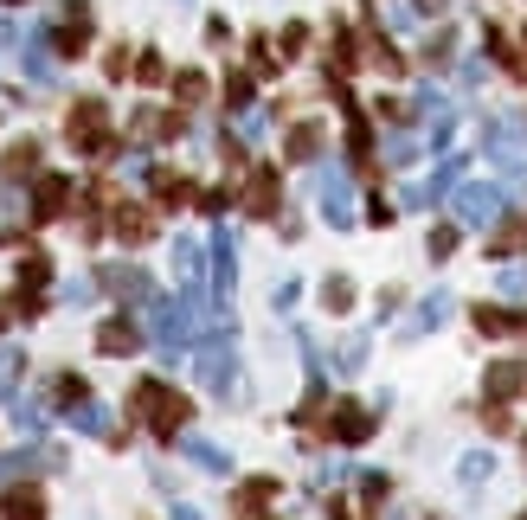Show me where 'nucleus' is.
<instances>
[{
  "instance_id": "obj_37",
  "label": "nucleus",
  "mask_w": 527,
  "mask_h": 520,
  "mask_svg": "<svg viewBox=\"0 0 527 520\" xmlns=\"http://www.w3.org/2000/svg\"><path fill=\"white\" fill-rule=\"evenodd\" d=\"M508 71H514V78H521V84H527V58H508Z\"/></svg>"
},
{
  "instance_id": "obj_31",
  "label": "nucleus",
  "mask_w": 527,
  "mask_h": 520,
  "mask_svg": "<svg viewBox=\"0 0 527 520\" xmlns=\"http://www.w3.org/2000/svg\"><path fill=\"white\" fill-rule=\"evenodd\" d=\"M335 366H341V373H360V366H366V341H347Z\"/></svg>"
},
{
  "instance_id": "obj_34",
  "label": "nucleus",
  "mask_w": 527,
  "mask_h": 520,
  "mask_svg": "<svg viewBox=\"0 0 527 520\" xmlns=\"http://www.w3.org/2000/svg\"><path fill=\"white\" fill-rule=\"evenodd\" d=\"M14 424H20V430H39V424H45V411H39V405H20V411H14Z\"/></svg>"
},
{
  "instance_id": "obj_6",
  "label": "nucleus",
  "mask_w": 527,
  "mask_h": 520,
  "mask_svg": "<svg viewBox=\"0 0 527 520\" xmlns=\"http://www.w3.org/2000/svg\"><path fill=\"white\" fill-rule=\"evenodd\" d=\"M232 257H239V251H232V232H219V238H212V289H219V309L232 303V276H239Z\"/></svg>"
},
{
  "instance_id": "obj_9",
  "label": "nucleus",
  "mask_w": 527,
  "mask_h": 520,
  "mask_svg": "<svg viewBox=\"0 0 527 520\" xmlns=\"http://www.w3.org/2000/svg\"><path fill=\"white\" fill-rule=\"evenodd\" d=\"M200 380H206L212 392H232V347H225V341H212V347L200 353Z\"/></svg>"
},
{
  "instance_id": "obj_16",
  "label": "nucleus",
  "mask_w": 527,
  "mask_h": 520,
  "mask_svg": "<svg viewBox=\"0 0 527 520\" xmlns=\"http://www.w3.org/2000/svg\"><path fill=\"white\" fill-rule=\"evenodd\" d=\"M52 52H58V45H52L45 33L26 45V78H33V84H52Z\"/></svg>"
},
{
  "instance_id": "obj_8",
  "label": "nucleus",
  "mask_w": 527,
  "mask_h": 520,
  "mask_svg": "<svg viewBox=\"0 0 527 520\" xmlns=\"http://www.w3.org/2000/svg\"><path fill=\"white\" fill-rule=\"evenodd\" d=\"M328 430H335V443H366L373 437V411L366 405H335V424Z\"/></svg>"
},
{
  "instance_id": "obj_36",
  "label": "nucleus",
  "mask_w": 527,
  "mask_h": 520,
  "mask_svg": "<svg viewBox=\"0 0 527 520\" xmlns=\"http://www.w3.org/2000/svg\"><path fill=\"white\" fill-rule=\"evenodd\" d=\"M489 476V457H464V482H483Z\"/></svg>"
},
{
  "instance_id": "obj_29",
  "label": "nucleus",
  "mask_w": 527,
  "mask_h": 520,
  "mask_svg": "<svg viewBox=\"0 0 527 520\" xmlns=\"http://www.w3.org/2000/svg\"><path fill=\"white\" fill-rule=\"evenodd\" d=\"M450 251H457V226H437V232H431V257L444 264Z\"/></svg>"
},
{
  "instance_id": "obj_24",
  "label": "nucleus",
  "mask_w": 527,
  "mask_h": 520,
  "mask_svg": "<svg viewBox=\"0 0 527 520\" xmlns=\"http://www.w3.org/2000/svg\"><path fill=\"white\" fill-rule=\"evenodd\" d=\"M225 110H251V78H245V71L225 78Z\"/></svg>"
},
{
  "instance_id": "obj_15",
  "label": "nucleus",
  "mask_w": 527,
  "mask_h": 520,
  "mask_svg": "<svg viewBox=\"0 0 527 520\" xmlns=\"http://www.w3.org/2000/svg\"><path fill=\"white\" fill-rule=\"evenodd\" d=\"M289 155H296V161H316V155H322V122H296V129H289Z\"/></svg>"
},
{
  "instance_id": "obj_18",
  "label": "nucleus",
  "mask_w": 527,
  "mask_h": 520,
  "mask_svg": "<svg viewBox=\"0 0 527 520\" xmlns=\"http://www.w3.org/2000/svg\"><path fill=\"white\" fill-rule=\"evenodd\" d=\"M103 283H110L116 295H129V303H148V276H142V270H103Z\"/></svg>"
},
{
  "instance_id": "obj_1",
  "label": "nucleus",
  "mask_w": 527,
  "mask_h": 520,
  "mask_svg": "<svg viewBox=\"0 0 527 520\" xmlns=\"http://www.w3.org/2000/svg\"><path fill=\"white\" fill-rule=\"evenodd\" d=\"M129 405H135V411H142L148 424H155V437H174V430H181V418L193 411V405H187V399H181V392H174L168 380H135Z\"/></svg>"
},
{
  "instance_id": "obj_13",
  "label": "nucleus",
  "mask_w": 527,
  "mask_h": 520,
  "mask_svg": "<svg viewBox=\"0 0 527 520\" xmlns=\"http://www.w3.org/2000/svg\"><path fill=\"white\" fill-rule=\"evenodd\" d=\"M0 520H45L39 488H7V501H0Z\"/></svg>"
},
{
  "instance_id": "obj_3",
  "label": "nucleus",
  "mask_w": 527,
  "mask_h": 520,
  "mask_svg": "<svg viewBox=\"0 0 527 520\" xmlns=\"http://www.w3.org/2000/svg\"><path fill=\"white\" fill-rule=\"evenodd\" d=\"M155 341L168 353H181L193 341V303H155Z\"/></svg>"
},
{
  "instance_id": "obj_17",
  "label": "nucleus",
  "mask_w": 527,
  "mask_h": 520,
  "mask_svg": "<svg viewBox=\"0 0 527 520\" xmlns=\"http://www.w3.org/2000/svg\"><path fill=\"white\" fill-rule=\"evenodd\" d=\"M514 251H527V218H508V226L489 238V257H514Z\"/></svg>"
},
{
  "instance_id": "obj_10",
  "label": "nucleus",
  "mask_w": 527,
  "mask_h": 520,
  "mask_svg": "<svg viewBox=\"0 0 527 520\" xmlns=\"http://www.w3.org/2000/svg\"><path fill=\"white\" fill-rule=\"evenodd\" d=\"M64 199H71V180H64V174H39V187H33V212H39V218H58Z\"/></svg>"
},
{
  "instance_id": "obj_4",
  "label": "nucleus",
  "mask_w": 527,
  "mask_h": 520,
  "mask_svg": "<svg viewBox=\"0 0 527 520\" xmlns=\"http://www.w3.org/2000/svg\"><path fill=\"white\" fill-rule=\"evenodd\" d=\"M521 386H527V366H521V360H489V373H483V392H489V405H508Z\"/></svg>"
},
{
  "instance_id": "obj_11",
  "label": "nucleus",
  "mask_w": 527,
  "mask_h": 520,
  "mask_svg": "<svg viewBox=\"0 0 527 520\" xmlns=\"http://www.w3.org/2000/svg\"><path fill=\"white\" fill-rule=\"evenodd\" d=\"M277 199H283V193H277V168H251V187H245V206H251L258 218H270V212H277Z\"/></svg>"
},
{
  "instance_id": "obj_25",
  "label": "nucleus",
  "mask_w": 527,
  "mask_h": 520,
  "mask_svg": "<svg viewBox=\"0 0 527 520\" xmlns=\"http://www.w3.org/2000/svg\"><path fill=\"white\" fill-rule=\"evenodd\" d=\"M200 264H206V257H200V245H187V238H181V245H174V270H181L187 283H200Z\"/></svg>"
},
{
  "instance_id": "obj_23",
  "label": "nucleus",
  "mask_w": 527,
  "mask_h": 520,
  "mask_svg": "<svg viewBox=\"0 0 527 520\" xmlns=\"http://www.w3.org/2000/svg\"><path fill=\"white\" fill-rule=\"evenodd\" d=\"M322 303H328L335 315H341V309H354V283H347V276H328V283H322Z\"/></svg>"
},
{
  "instance_id": "obj_21",
  "label": "nucleus",
  "mask_w": 527,
  "mask_h": 520,
  "mask_svg": "<svg viewBox=\"0 0 527 520\" xmlns=\"http://www.w3.org/2000/svg\"><path fill=\"white\" fill-rule=\"evenodd\" d=\"M476 328H483V334H514V328H521V315H508V309L483 303V309H476Z\"/></svg>"
},
{
  "instance_id": "obj_32",
  "label": "nucleus",
  "mask_w": 527,
  "mask_h": 520,
  "mask_svg": "<svg viewBox=\"0 0 527 520\" xmlns=\"http://www.w3.org/2000/svg\"><path fill=\"white\" fill-rule=\"evenodd\" d=\"M277 495V482H245L239 488V507H258V501H270Z\"/></svg>"
},
{
  "instance_id": "obj_26",
  "label": "nucleus",
  "mask_w": 527,
  "mask_h": 520,
  "mask_svg": "<svg viewBox=\"0 0 527 520\" xmlns=\"http://www.w3.org/2000/svg\"><path fill=\"white\" fill-rule=\"evenodd\" d=\"M71 424H78V430H110V418H103V405H97V399H84L78 411H71Z\"/></svg>"
},
{
  "instance_id": "obj_19",
  "label": "nucleus",
  "mask_w": 527,
  "mask_h": 520,
  "mask_svg": "<svg viewBox=\"0 0 527 520\" xmlns=\"http://www.w3.org/2000/svg\"><path fill=\"white\" fill-rule=\"evenodd\" d=\"M148 232H155V218H148V212H135V206L116 212V238H122V245H142Z\"/></svg>"
},
{
  "instance_id": "obj_35",
  "label": "nucleus",
  "mask_w": 527,
  "mask_h": 520,
  "mask_svg": "<svg viewBox=\"0 0 527 520\" xmlns=\"http://www.w3.org/2000/svg\"><path fill=\"white\" fill-rule=\"evenodd\" d=\"M483 424H489V430L502 437V430H508V405H489V411H483Z\"/></svg>"
},
{
  "instance_id": "obj_38",
  "label": "nucleus",
  "mask_w": 527,
  "mask_h": 520,
  "mask_svg": "<svg viewBox=\"0 0 527 520\" xmlns=\"http://www.w3.org/2000/svg\"><path fill=\"white\" fill-rule=\"evenodd\" d=\"M412 7H418V14H437V7H444V0H412Z\"/></svg>"
},
{
  "instance_id": "obj_12",
  "label": "nucleus",
  "mask_w": 527,
  "mask_h": 520,
  "mask_svg": "<svg viewBox=\"0 0 527 520\" xmlns=\"http://www.w3.org/2000/svg\"><path fill=\"white\" fill-rule=\"evenodd\" d=\"M322 212H328V226H347V180H341V168H322Z\"/></svg>"
},
{
  "instance_id": "obj_39",
  "label": "nucleus",
  "mask_w": 527,
  "mask_h": 520,
  "mask_svg": "<svg viewBox=\"0 0 527 520\" xmlns=\"http://www.w3.org/2000/svg\"><path fill=\"white\" fill-rule=\"evenodd\" d=\"M521 520H527V507H521Z\"/></svg>"
},
{
  "instance_id": "obj_33",
  "label": "nucleus",
  "mask_w": 527,
  "mask_h": 520,
  "mask_svg": "<svg viewBox=\"0 0 527 520\" xmlns=\"http://www.w3.org/2000/svg\"><path fill=\"white\" fill-rule=\"evenodd\" d=\"M425 64H450V33H437V39L425 45Z\"/></svg>"
},
{
  "instance_id": "obj_2",
  "label": "nucleus",
  "mask_w": 527,
  "mask_h": 520,
  "mask_svg": "<svg viewBox=\"0 0 527 520\" xmlns=\"http://www.w3.org/2000/svg\"><path fill=\"white\" fill-rule=\"evenodd\" d=\"M64 135L84 148V155H110V110L97 103V97H84V103H71V116H64Z\"/></svg>"
},
{
  "instance_id": "obj_28",
  "label": "nucleus",
  "mask_w": 527,
  "mask_h": 520,
  "mask_svg": "<svg viewBox=\"0 0 527 520\" xmlns=\"http://www.w3.org/2000/svg\"><path fill=\"white\" fill-rule=\"evenodd\" d=\"M45 276H52V264H45L39 251H26V264H20V283H26V289H39Z\"/></svg>"
},
{
  "instance_id": "obj_27",
  "label": "nucleus",
  "mask_w": 527,
  "mask_h": 520,
  "mask_svg": "<svg viewBox=\"0 0 527 520\" xmlns=\"http://www.w3.org/2000/svg\"><path fill=\"white\" fill-rule=\"evenodd\" d=\"M174 97H181V103H200V97H206V78H200V71H181V78H174Z\"/></svg>"
},
{
  "instance_id": "obj_5",
  "label": "nucleus",
  "mask_w": 527,
  "mask_h": 520,
  "mask_svg": "<svg viewBox=\"0 0 527 520\" xmlns=\"http://www.w3.org/2000/svg\"><path fill=\"white\" fill-rule=\"evenodd\" d=\"M457 218L464 226H489V218H502V193L495 187H464L457 193Z\"/></svg>"
},
{
  "instance_id": "obj_30",
  "label": "nucleus",
  "mask_w": 527,
  "mask_h": 520,
  "mask_svg": "<svg viewBox=\"0 0 527 520\" xmlns=\"http://www.w3.org/2000/svg\"><path fill=\"white\" fill-rule=\"evenodd\" d=\"M444 315H450V295H431V303H425V315H418L412 328H437Z\"/></svg>"
},
{
  "instance_id": "obj_7",
  "label": "nucleus",
  "mask_w": 527,
  "mask_h": 520,
  "mask_svg": "<svg viewBox=\"0 0 527 520\" xmlns=\"http://www.w3.org/2000/svg\"><path fill=\"white\" fill-rule=\"evenodd\" d=\"M135 341H142V334H135V322H129V315H110V322L97 328V353H110V360L135 353Z\"/></svg>"
},
{
  "instance_id": "obj_20",
  "label": "nucleus",
  "mask_w": 527,
  "mask_h": 520,
  "mask_svg": "<svg viewBox=\"0 0 527 520\" xmlns=\"http://www.w3.org/2000/svg\"><path fill=\"white\" fill-rule=\"evenodd\" d=\"M187 463H200V469H212V476H225V469H232V457H225V450H212V443H200V437H187Z\"/></svg>"
},
{
  "instance_id": "obj_14",
  "label": "nucleus",
  "mask_w": 527,
  "mask_h": 520,
  "mask_svg": "<svg viewBox=\"0 0 527 520\" xmlns=\"http://www.w3.org/2000/svg\"><path fill=\"white\" fill-rule=\"evenodd\" d=\"M0 174H7V180L39 174V141H14V148H7V161H0Z\"/></svg>"
},
{
  "instance_id": "obj_22",
  "label": "nucleus",
  "mask_w": 527,
  "mask_h": 520,
  "mask_svg": "<svg viewBox=\"0 0 527 520\" xmlns=\"http://www.w3.org/2000/svg\"><path fill=\"white\" fill-rule=\"evenodd\" d=\"M20 373H26V353L20 347H0V399L20 386Z\"/></svg>"
}]
</instances>
